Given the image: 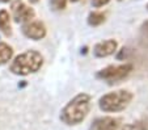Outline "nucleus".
<instances>
[{"instance_id": "3", "label": "nucleus", "mask_w": 148, "mask_h": 130, "mask_svg": "<svg viewBox=\"0 0 148 130\" xmlns=\"http://www.w3.org/2000/svg\"><path fill=\"white\" fill-rule=\"evenodd\" d=\"M134 95L129 89H117L102 95L98 99V107L105 113H118L131 104Z\"/></svg>"}, {"instance_id": "18", "label": "nucleus", "mask_w": 148, "mask_h": 130, "mask_svg": "<svg viewBox=\"0 0 148 130\" xmlns=\"http://www.w3.org/2000/svg\"><path fill=\"white\" fill-rule=\"evenodd\" d=\"M145 8H147V11H148V4H147V7H145Z\"/></svg>"}, {"instance_id": "5", "label": "nucleus", "mask_w": 148, "mask_h": 130, "mask_svg": "<svg viewBox=\"0 0 148 130\" xmlns=\"http://www.w3.org/2000/svg\"><path fill=\"white\" fill-rule=\"evenodd\" d=\"M12 14H13V20L18 24H26L29 21H33V19L36 17L34 9L21 0H16L12 3Z\"/></svg>"}, {"instance_id": "15", "label": "nucleus", "mask_w": 148, "mask_h": 130, "mask_svg": "<svg viewBox=\"0 0 148 130\" xmlns=\"http://www.w3.org/2000/svg\"><path fill=\"white\" fill-rule=\"evenodd\" d=\"M0 1H1V3H9L11 0H0Z\"/></svg>"}, {"instance_id": "17", "label": "nucleus", "mask_w": 148, "mask_h": 130, "mask_svg": "<svg viewBox=\"0 0 148 130\" xmlns=\"http://www.w3.org/2000/svg\"><path fill=\"white\" fill-rule=\"evenodd\" d=\"M70 1H71V3H77L79 0H70Z\"/></svg>"}, {"instance_id": "14", "label": "nucleus", "mask_w": 148, "mask_h": 130, "mask_svg": "<svg viewBox=\"0 0 148 130\" xmlns=\"http://www.w3.org/2000/svg\"><path fill=\"white\" fill-rule=\"evenodd\" d=\"M140 33L143 34V37L148 38V20H145L144 23L142 24V26H140Z\"/></svg>"}, {"instance_id": "12", "label": "nucleus", "mask_w": 148, "mask_h": 130, "mask_svg": "<svg viewBox=\"0 0 148 130\" xmlns=\"http://www.w3.org/2000/svg\"><path fill=\"white\" fill-rule=\"evenodd\" d=\"M67 6V0H50V7L53 11H63Z\"/></svg>"}, {"instance_id": "2", "label": "nucleus", "mask_w": 148, "mask_h": 130, "mask_svg": "<svg viewBox=\"0 0 148 130\" xmlns=\"http://www.w3.org/2000/svg\"><path fill=\"white\" fill-rule=\"evenodd\" d=\"M43 66V57L37 50H26L13 58L9 65V71L14 75L26 76L41 70Z\"/></svg>"}, {"instance_id": "11", "label": "nucleus", "mask_w": 148, "mask_h": 130, "mask_svg": "<svg viewBox=\"0 0 148 130\" xmlns=\"http://www.w3.org/2000/svg\"><path fill=\"white\" fill-rule=\"evenodd\" d=\"M106 20V14L100 11H93L88 14V24L90 26H100L101 24L105 23Z\"/></svg>"}, {"instance_id": "1", "label": "nucleus", "mask_w": 148, "mask_h": 130, "mask_svg": "<svg viewBox=\"0 0 148 130\" xmlns=\"http://www.w3.org/2000/svg\"><path fill=\"white\" fill-rule=\"evenodd\" d=\"M90 95L81 94L76 95L73 99H71L60 110V120L63 124L68 126L79 125L87 118L90 110Z\"/></svg>"}, {"instance_id": "16", "label": "nucleus", "mask_w": 148, "mask_h": 130, "mask_svg": "<svg viewBox=\"0 0 148 130\" xmlns=\"http://www.w3.org/2000/svg\"><path fill=\"white\" fill-rule=\"evenodd\" d=\"M39 0H30V3H38Z\"/></svg>"}, {"instance_id": "9", "label": "nucleus", "mask_w": 148, "mask_h": 130, "mask_svg": "<svg viewBox=\"0 0 148 130\" xmlns=\"http://www.w3.org/2000/svg\"><path fill=\"white\" fill-rule=\"evenodd\" d=\"M0 32L7 37L12 34L11 16H9V12L7 9H0Z\"/></svg>"}, {"instance_id": "4", "label": "nucleus", "mask_w": 148, "mask_h": 130, "mask_svg": "<svg viewBox=\"0 0 148 130\" xmlns=\"http://www.w3.org/2000/svg\"><path fill=\"white\" fill-rule=\"evenodd\" d=\"M134 70V66L131 63H122V65H112L100 70L96 74V78L102 82H106L108 84L114 85L119 84L122 80H125Z\"/></svg>"}, {"instance_id": "8", "label": "nucleus", "mask_w": 148, "mask_h": 130, "mask_svg": "<svg viewBox=\"0 0 148 130\" xmlns=\"http://www.w3.org/2000/svg\"><path fill=\"white\" fill-rule=\"evenodd\" d=\"M117 49H118V42L114 38L105 40L101 41V42H97L93 46V55L96 58H106L109 55H113L117 51Z\"/></svg>"}, {"instance_id": "10", "label": "nucleus", "mask_w": 148, "mask_h": 130, "mask_svg": "<svg viewBox=\"0 0 148 130\" xmlns=\"http://www.w3.org/2000/svg\"><path fill=\"white\" fill-rule=\"evenodd\" d=\"M13 57V47L9 46L7 42L0 41V66L8 63Z\"/></svg>"}, {"instance_id": "7", "label": "nucleus", "mask_w": 148, "mask_h": 130, "mask_svg": "<svg viewBox=\"0 0 148 130\" xmlns=\"http://www.w3.org/2000/svg\"><path fill=\"white\" fill-rule=\"evenodd\" d=\"M122 120L113 116L98 117L90 124L89 130H118L121 127Z\"/></svg>"}, {"instance_id": "13", "label": "nucleus", "mask_w": 148, "mask_h": 130, "mask_svg": "<svg viewBox=\"0 0 148 130\" xmlns=\"http://www.w3.org/2000/svg\"><path fill=\"white\" fill-rule=\"evenodd\" d=\"M109 1H110V0H90V3H92L93 8H101V7L106 6Z\"/></svg>"}, {"instance_id": "6", "label": "nucleus", "mask_w": 148, "mask_h": 130, "mask_svg": "<svg viewBox=\"0 0 148 130\" xmlns=\"http://www.w3.org/2000/svg\"><path fill=\"white\" fill-rule=\"evenodd\" d=\"M21 30H23V34L26 38L33 40V41L43 40L46 37V34H47L46 25L39 20H33V21H29V23L24 24Z\"/></svg>"}]
</instances>
